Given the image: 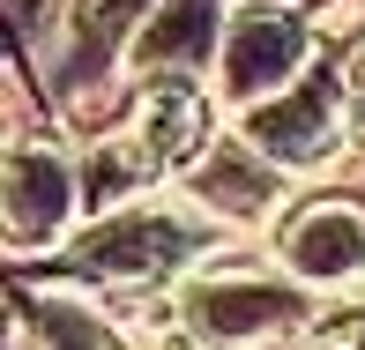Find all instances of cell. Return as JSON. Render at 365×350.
<instances>
[{"mask_svg": "<svg viewBox=\"0 0 365 350\" xmlns=\"http://www.w3.org/2000/svg\"><path fill=\"white\" fill-rule=\"evenodd\" d=\"M15 336H23V350H127V336L82 291H23Z\"/></svg>", "mask_w": 365, "mask_h": 350, "instance_id": "cell-9", "label": "cell"}, {"mask_svg": "<svg viewBox=\"0 0 365 350\" xmlns=\"http://www.w3.org/2000/svg\"><path fill=\"white\" fill-rule=\"evenodd\" d=\"M157 0H75L68 15V75L75 82H105L112 60H127L135 30L149 23Z\"/></svg>", "mask_w": 365, "mask_h": 350, "instance_id": "cell-10", "label": "cell"}, {"mask_svg": "<svg viewBox=\"0 0 365 350\" xmlns=\"http://www.w3.org/2000/svg\"><path fill=\"white\" fill-rule=\"evenodd\" d=\"M224 23H231V0H157L149 23L135 30V45H127V68H135L142 82L217 68Z\"/></svg>", "mask_w": 365, "mask_h": 350, "instance_id": "cell-6", "label": "cell"}, {"mask_svg": "<svg viewBox=\"0 0 365 350\" xmlns=\"http://www.w3.org/2000/svg\"><path fill=\"white\" fill-rule=\"evenodd\" d=\"M82 209V172L60 142H8V254H68Z\"/></svg>", "mask_w": 365, "mask_h": 350, "instance_id": "cell-5", "label": "cell"}, {"mask_svg": "<svg viewBox=\"0 0 365 350\" xmlns=\"http://www.w3.org/2000/svg\"><path fill=\"white\" fill-rule=\"evenodd\" d=\"M187 202L202 216H217V224H269L276 202H284V172L239 135V142L209 149V157L187 172Z\"/></svg>", "mask_w": 365, "mask_h": 350, "instance_id": "cell-8", "label": "cell"}, {"mask_svg": "<svg viewBox=\"0 0 365 350\" xmlns=\"http://www.w3.org/2000/svg\"><path fill=\"white\" fill-rule=\"evenodd\" d=\"M157 350H209V343H202V336H194V328H179V336H164Z\"/></svg>", "mask_w": 365, "mask_h": 350, "instance_id": "cell-13", "label": "cell"}, {"mask_svg": "<svg viewBox=\"0 0 365 350\" xmlns=\"http://www.w3.org/2000/svg\"><path fill=\"white\" fill-rule=\"evenodd\" d=\"M298 350H365V298L313 306V321L298 328Z\"/></svg>", "mask_w": 365, "mask_h": 350, "instance_id": "cell-11", "label": "cell"}, {"mask_svg": "<svg viewBox=\"0 0 365 350\" xmlns=\"http://www.w3.org/2000/svg\"><path fill=\"white\" fill-rule=\"evenodd\" d=\"M202 246H217V239H209V224H194L187 209L120 202V209L97 216V224L75 231L68 269L90 276V283H164V276L194 269V261H202Z\"/></svg>", "mask_w": 365, "mask_h": 350, "instance_id": "cell-2", "label": "cell"}, {"mask_svg": "<svg viewBox=\"0 0 365 350\" xmlns=\"http://www.w3.org/2000/svg\"><path fill=\"white\" fill-rule=\"evenodd\" d=\"M343 127H351V82H336V68H306L291 90L239 112V135L276 172H328L343 157Z\"/></svg>", "mask_w": 365, "mask_h": 350, "instance_id": "cell-4", "label": "cell"}, {"mask_svg": "<svg viewBox=\"0 0 365 350\" xmlns=\"http://www.w3.org/2000/svg\"><path fill=\"white\" fill-rule=\"evenodd\" d=\"M343 82H351V127L365 135V53L351 60V68H343Z\"/></svg>", "mask_w": 365, "mask_h": 350, "instance_id": "cell-12", "label": "cell"}, {"mask_svg": "<svg viewBox=\"0 0 365 350\" xmlns=\"http://www.w3.org/2000/svg\"><path fill=\"white\" fill-rule=\"evenodd\" d=\"M313 321L298 276H261V269H217L187 276L179 291V328H194L209 350H276V343H298V328Z\"/></svg>", "mask_w": 365, "mask_h": 350, "instance_id": "cell-1", "label": "cell"}, {"mask_svg": "<svg viewBox=\"0 0 365 350\" xmlns=\"http://www.w3.org/2000/svg\"><path fill=\"white\" fill-rule=\"evenodd\" d=\"M313 68V23L284 0H231V23L217 45V105L239 120L261 97L291 90Z\"/></svg>", "mask_w": 365, "mask_h": 350, "instance_id": "cell-3", "label": "cell"}, {"mask_svg": "<svg viewBox=\"0 0 365 350\" xmlns=\"http://www.w3.org/2000/svg\"><path fill=\"white\" fill-rule=\"evenodd\" d=\"M276 261L298 283H351L365 276V209L358 202H306L276 239Z\"/></svg>", "mask_w": 365, "mask_h": 350, "instance_id": "cell-7", "label": "cell"}]
</instances>
